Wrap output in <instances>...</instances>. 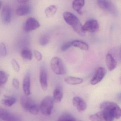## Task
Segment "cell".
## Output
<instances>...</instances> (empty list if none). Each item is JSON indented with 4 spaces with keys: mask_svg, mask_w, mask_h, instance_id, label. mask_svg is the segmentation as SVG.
I'll use <instances>...</instances> for the list:
<instances>
[{
    "mask_svg": "<svg viewBox=\"0 0 121 121\" xmlns=\"http://www.w3.org/2000/svg\"><path fill=\"white\" fill-rule=\"evenodd\" d=\"M11 63L13 69L16 72H18L20 70L19 64L15 60L13 59L11 60Z\"/></svg>",
    "mask_w": 121,
    "mask_h": 121,
    "instance_id": "f1b7e54d",
    "label": "cell"
},
{
    "mask_svg": "<svg viewBox=\"0 0 121 121\" xmlns=\"http://www.w3.org/2000/svg\"><path fill=\"white\" fill-rule=\"evenodd\" d=\"M90 119L91 121H104L102 111L91 115L90 117Z\"/></svg>",
    "mask_w": 121,
    "mask_h": 121,
    "instance_id": "cb8c5ba5",
    "label": "cell"
},
{
    "mask_svg": "<svg viewBox=\"0 0 121 121\" xmlns=\"http://www.w3.org/2000/svg\"><path fill=\"white\" fill-rule=\"evenodd\" d=\"M2 2L1 0H0V9L1 8V6H2Z\"/></svg>",
    "mask_w": 121,
    "mask_h": 121,
    "instance_id": "836d02e7",
    "label": "cell"
},
{
    "mask_svg": "<svg viewBox=\"0 0 121 121\" xmlns=\"http://www.w3.org/2000/svg\"><path fill=\"white\" fill-rule=\"evenodd\" d=\"M72 46L77 48L84 51H87L89 48V45L86 43L81 40H72Z\"/></svg>",
    "mask_w": 121,
    "mask_h": 121,
    "instance_id": "ac0fdd59",
    "label": "cell"
},
{
    "mask_svg": "<svg viewBox=\"0 0 121 121\" xmlns=\"http://www.w3.org/2000/svg\"><path fill=\"white\" fill-rule=\"evenodd\" d=\"M34 54L36 60L38 61H40L42 59V54L39 51L37 50H34Z\"/></svg>",
    "mask_w": 121,
    "mask_h": 121,
    "instance_id": "4dcf8cb0",
    "label": "cell"
},
{
    "mask_svg": "<svg viewBox=\"0 0 121 121\" xmlns=\"http://www.w3.org/2000/svg\"><path fill=\"white\" fill-rule=\"evenodd\" d=\"M85 4V0H74L72 3V7L79 14L81 15L82 13L81 10L84 6Z\"/></svg>",
    "mask_w": 121,
    "mask_h": 121,
    "instance_id": "2e32d148",
    "label": "cell"
},
{
    "mask_svg": "<svg viewBox=\"0 0 121 121\" xmlns=\"http://www.w3.org/2000/svg\"><path fill=\"white\" fill-rule=\"evenodd\" d=\"M106 63L108 70L112 71L114 70L117 65V62L111 54L107 55L106 56Z\"/></svg>",
    "mask_w": 121,
    "mask_h": 121,
    "instance_id": "5bb4252c",
    "label": "cell"
},
{
    "mask_svg": "<svg viewBox=\"0 0 121 121\" xmlns=\"http://www.w3.org/2000/svg\"><path fill=\"white\" fill-rule=\"evenodd\" d=\"M57 121H82L76 119L72 115L65 114L60 116Z\"/></svg>",
    "mask_w": 121,
    "mask_h": 121,
    "instance_id": "603a6c76",
    "label": "cell"
},
{
    "mask_svg": "<svg viewBox=\"0 0 121 121\" xmlns=\"http://www.w3.org/2000/svg\"><path fill=\"white\" fill-rule=\"evenodd\" d=\"M72 104L76 108L79 112H82L86 110L87 105L83 99L79 96H75L72 99Z\"/></svg>",
    "mask_w": 121,
    "mask_h": 121,
    "instance_id": "8fae6325",
    "label": "cell"
},
{
    "mask_svg": "<svg viewBox=\"0 0 121 121\" xmlns=\"http://www.w3.org/2000/svg\"><path fill=\"white\" fill-rule=\"evenodd\" d=\"M20 103L24 109L28 112L33 106L37 104L31 98L26 95L22 96L21 97Z\"/></svg>",
    "mask_w": 121,
    "mask_h": 121,
    "instance_id": "9c48e42d",
    "label": "cell"
},
{
    "mask_svg": "<svg viewBox=\"0 0 121 121\" xmlns=\"http://www.w3.org/2000/svg\"><path fill=\"white\" fill-rule=\"evenodd\" d=\"M97 4L99 7L103 10L113 15L117 13V9L115 5L108 0H97Z\"/></svg>",
    "mask_w": 121,
    "mask_h": 121,
    "instance_id": "277c9868",
    "label": "cell"
},
{
    "mask_svg": "<svg viewBox=\"0 0 121 121\" xmlns=\"http://www.w3.org/2000/svg\"><path fill=\"white\" fill-rule=\"evenodd\" d=\"M106 73L105 68L103 67H99L92 78L90 84L92 85H95L100 82L105 77Z\"/></svg>",
    "mask_w": 121,
    "mask_h": 121,
    "instance_id": "ba28073f",
    "label": "cell"
},
{
    "mask_svg": "<svg viewBox=\"0 0 121 121\" xmlns=\"http://www.w3.org/2000/svg\"><path fill=\"white\" fill-rule=\"evenodd\" d=\"M29 0H16L18 3H27Z\"/></svg>",
    "mask_w": 121,
    "mask_h": 121,
    "instance_id": "d6a6232c",
    "label": "cell"
},
{
    "mask_svg": "<svg viewBox=\"0 0 121 121\" xmlns=\"http://www.w3.org/2000/svg\"><path fill=\"white\" fill-rule=\"evenodd\" d=\"M1 17L3 22L5 23H9L11 20L12 14L10 8L8 6H5L3 9Z\"/></svg>",
    "mask_w": 121,
    "mask_h": 121,
    "instance_id": "4fadbf2b",
    "label": "cell"
},
{
    "mask_svg": "<svg viewBox=\"0 0 121 121\" xmlns=\"http://www.w3.org/2000/svg\"><path fill=\"white\" fill-rule=\"evenodd\" d=\"M40 110V106L36 104L29 110V112L32 114L36 115L38 114Z\"/></svg>",
    "mask_w": 121,
    "mask_h": 121,
    "instance_id": "83f0119b",
    "label": "cell"
},
{
    "mask_svg": "<svg viewBox=\"0 0 121 121\" xmlns=\"http://www.w3.org/2000/svg\"><path fill=\"white\" fill-rule=\"evenodd\" d=\"M40 24L38 21L35 18H28L24 26V30L26 32H30L40 27Z\"/></svg>",
    "mask_w": 121,
    "mask_h": 121,
    "instance_id": "8992f818",
    "label": "cell"
},
{
    "mask_svg": "<svg viewBox=\"0 0 121 121\" xmlns=\"http://www.w3.org/2000/svg\"><path fill=\"white\" fill-rule=\"evenodd\" d=\"M21 55L22 58L28 60H31L32 58V52L28 48H23L21 52Z\"/></svg>",
    "mask_w": 121,
    "mask_h": 121,
    "instance_id": "7402d4cb",
    "label": "cell"
},
{
    "mask_svg": "<svg viewBox=\"0 0 121 121\" xmlns=\"http://www.w3.org/2000/svg\"><path fill=\"white\" fill-rule=\"evenodd\" d=\"M50 67L53 72L58 75L65 74L66 68L62 60L57 57L52 58L50 61Z\"/></svg>",
    "mask_w": 121,
    "mask_h": 121,
    "instance_id": "7a4b0ae2",
    "label": "cell"
},
{
    "mask_svg": "<svg viewBox=\"0 0 121 121\" xmlns=\"http://www.w3.org/2000/svg\"><path fill=\"white\" fill-rule=\"evenodd\" d=\"M16 98L14 97L5 96L1 100V102L6 106L10 107L16 103Z\"/></svg>",
    "mask_w": 121,
    "mask_h": 121,
    "instance_id": "ffe728a7",
    "label": "cell"
},
{
    "mask_svg": "<svg viewBox=\"0 0 121 121\" xmlns=\"http://www.w3.org/2000/svg\"><path fill=\"white\" fill-rule=\"evenodd\" d=\"M99 25L97 20H91L88 21L82 26L83 31L86 33L89 32L91 33L96 32L99 30Z\"/></svg>",
    "mask_w": 121,
    "mask_h": 121,
    "instance_id": "52a82bcc",
    "label": "cell"
},
{
    "mask_svg": "<svg viewBox=\"0 0 121 121\" xmlns=\"http://www.w3.org/2000/svg\"><path fill=\"white\" fill-rule=\"evenodd\" d=\"M57 11V8L54 5H51L46 8L45 10V13L46 17L50 18L53 17Z\"/></svg>",
    "mask_w": 121,
    "mask_h": 121,
    "instance_id": "44dd1931",
    "label": "cell"
},
{
    "mask_svg": "<svg viewBox=\"0 0 121 121\" xmlns=\"http://www.w3.org/2000/svg\"><path fill=\"white\" fill-rule=\"evenodd\" d=\"M31 9L28 5H23L18 7L16 10V13L18 16H23L30 13Z\"/></svg>",
    "mask_w": 121,
    "mask_h": 121,
    "instance_id": "d6986e66",
    "label": "cell"
},
{
    "mask_svg": "<svg viewBox=\"0 0 121 121\" xmlns=\"http://www.w3.org/2000/svg\"><path fill=\"white\" fill-rule=\"evenodd\" d=\"M63 90L60 86L57 87L53 92V99L54 102L58 103L62 101L63 97Z\"/></svg>",
    "mask_w": 121,
    "mask_h": 121,
    "instance_id": "9a60e30c",
    "label": "cell"
},
{
    "mask_svg": "<svg viewBox=\"0 0 121 121\" xmlns=\"http://www.w3.org/2000/svg\"><path fill=\"white\" fill-rule=\"evenodd\" d=\"M0 118L5 121H22L21 117L0 107Z\"/></svg>",
    "mask_w": 121,
    "mask_h": 121,
    "instance_id": "5b68a950",
    "label": "cell"
},
{
    "mask_svg": "<svg viewBox=\"0 0 121 121\" xmlns=\"http://www.w3.org/2000/svg\"><path fill=\"white\" fill-rule=\"evenodd\" d=\"M53 98L50 96H48L45 98L40 105V110L43 114L49 116L52 113L54 106Z\"/></svg>",
    "mask_w": 121,
    "mask_h": 121,
    "instance_id": "3957f363",
    "label": "cell"
},
{
    "mask_svg": "<svg viewBox=\"0 0 121 121\" xmlns=\"http://www.w3.org/2000/svg\"><path fill=\"white\" fill-rule=\"evenodd\" d=\"M50 37L47 35H44L40 37L39 40V43L42 46L47 45L49 42Z\"/></svg>",
    "mask_w": 121,
    "mask_h": 121,
    "instance_id": "d4e9b609",
    "label": "cell"
},
{
    "mask_svg": "<svg viewBox=\"0 0 121 121\" xmlns=\"http://www.w3.org/2000/svg\"><path fill=\"white\" fill-rule=\"evenodd\" d=\"M12 84H13V87L15 89H18L19 87V82L17 79L16 78H13V80Z\"/></svg>",
    "mask_w": 121,
    "mask_h": 121,
    "instance_id": "1f68e13d",
    "label": "cell"
},
{
    "mask_svg": "<svg viewBox=\"0 0 121 121\" xmlns=\"http://www.w3.org/2000/svg\"><path fill=\"white\" fill-rule=\"evenodd\" d=\"M63 17L66 22L72 26L74 31L80 36H84L85 32L83 31L82 25L79 18L73 13L69 12L63 13Z\"/></svg>",
    "mask_w": 121,
    "mask_h": 121,
    "instance_id": "6da1fadb",
    "label": "cell"
},
{
    "mask_svg": "<svg viewBox=\"0 0 121 121\" xmlns=\"http://www.w3.org/2000/svg\"><path fill=\"white\" fill-rule=\"evenodd\" d=\"M72 46V41H68L64 43L61 47V50L62 52H65L68 50Z\"/></svg>",
    "mask_w": 121,
    "mask_h": 121,
    "instance_id": "4316f807",
    "label": "cell"
},
{
    "mask_svg": "<svg viewBox=\"0 0 121 121\" xmlns=\"http://www.w3.org/2000/svg\"><path fill=\"white\" fill-rule=\"evenodd\" d=\"M64 81L68 84L70 85H76L82 83L83 79L72 76H68L65 78Z\"/></svg>",
    "mask_w": 121,
    "mask_h": 121,
    "instance_id": "e0dca14e",
    "label": "cell"
},
{
    "mask_svg": "<svg viewBox=\"0 0 121 121\" xmlns=\"http://www.w3.org/2000/svg\"><path fill=\"white\" fill-rule=\"evenodd\" d=\"M8 79V75L4 71L0 70V86L5 84Z\"/></svg>",
    "mask_w": 121,
    "mask_h": 121,
    "instance_id": "484cf974",
    "label": "cell"
},
{
    "mask_svg": "<svg viewBox=\"0 0 121 121\" xmlns=\"http://www.w3.org/2000/svg\"><path fill=\"white\" fill-rule=\"evenodd\" d=\"M0 52L3 56L5 57L7 54L6 47L3 43H1L0 44Z\"/></svg>",
    "mask_w": 121,
    "mask_h": 121,
    "instance_id": "f546056e",
    "label": "cell"
},
{
    "mask_svg": "<svg viewBox=\"0 0 121 121\" xmlns=\"http://www.w3.org/2000/svg\"><path fill=\"white\" fill-rule=\"evenodd\" d=\"M23 89L25 95L28 96L31 94L30 75L28 73L26 74L23 79Z\"/></svg>",
    "mask_w": 121,
    "mask_h": 121,
    "instance_id": "7c38bea8",
    "label": "cell"
},
{
    "mask_svg": "<svg viewBox=\"0 0 121 121\" xmlns=\"http://www.w3.org/2000/svg\"><path fill=\"white\" fill-rule=\"evenodd\" d=\"M40 79L42 89L45 91L48 87V74L47 69L44 66L40 68Z\"/></svg>",
    "mask_w": 121,
    "mask_h": 121,
    "instance_id": "30bf717a",
    "label": "cell"
}]
</instances>
